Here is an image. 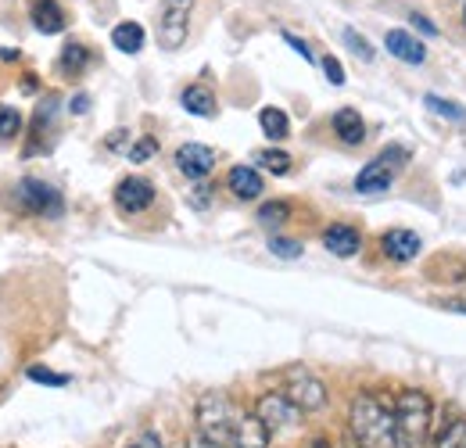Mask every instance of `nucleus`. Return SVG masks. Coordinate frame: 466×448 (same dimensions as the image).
I'll return each instance as SVG.
<instances>
[{"mask_svg":"<svg viewBox=\"0 0 466 448\" xmlns=\"http://www.w3.org/2000/svg\"><path fill=\"white\" fill-rule=\"evenodd\" d=\"M349 427L362 448H395V402L388 405L377 392H359L351 398Z\"/></svg>","mask_w":466,"mask_h":448,"instance_id":"1","label":"nucleus"},{"mask_svg":"<svg viewBox=\"0 0 466 448\" xmlns=\"http://www.w3.org/2000/svg\"><path fill=\"white\" fill-rule=\"evenodd\" d=\"M395 448H431V398L416 388L395 398Z\"/></svg>","mask_w":466,"mask_h":448,"instance_id":"2","label":"nucleus"},{"mask_svg":"<svg viewBox=\"0 0 466 448\" xmlns=\"http://www.w3.org/2000/svg\"><path fill=\"white\" fill-rule=\"evenodd\" d=\"M194 416H198V434H201V438H208V442H216V445H223V448L233 445V434H237L240 416H237V409L230 405L227 394L205 392L198 398Z\"/></svg>","mask_w":466,"mask_h":448,"instance_id":"3","label":"nucleus"},{"mask_svg":"<svg viewBox=\"0 0 466 448\" xmlns=\"http://www.w3.org/2000/svg\"><path fill=\"white\" fill-rule=\"evenodd\" d=\"M409 162V151L406 148H384L373 162H366L362 172L355 176V190L359 194H380V190H388L391 183H395V176H399V168Z\"/></svg>","mask_w":466,"mask_h":448,"instance_id":"4","label":"nucleus"},{"mask_svg":"<svg viewBox=\"0 0 466 448\" xmlns=\"http://www.w3.org/2000/svg\"><path fill=\"white\" fill-rule=\"evenodd\" d=\"M15 201H18L29 216H40V219H61V216H65V198H61V190H55L51 183H44V179H36V176L18 179Z\"/></svg>","mask_w":466,"mask_h":448,"instance_id":"5","label":"nucleus"},{"mask_svg":"<svg viewBox=\"0 0 466 448\" xmlns=\"http://www.w3.org/2000/svg\"><path fill=\"white\" fill-rule=\"evenodd\" d=\"M190 11H194V0H162V11H158V44L166 51H179L187 44Z\"/></svg>","mask_w":466,"mask_h":448,"instance_id":"6","label":"nucleus"},{"mask_svg":"<svg viewBox=\"0 0 466 448\" xmlns=\"http://www.w3.org/2000/svg\"><path fill=\"white\" fill-rule=\"evenodd\" d=\"M284 394L291 398L301 412H316V409L327 405V384H323L312 370H305V366H291V370H288Z\"/></svg>","mask_w":466,"mask_h":448,"instance_id":"7","label":"nucleus"},{"mask_svg":"<svg viewBox=\"0 0 466 448\" xmlns=\"http://www.w3.org/2000/svg\"><path fill=\"white\" fill-rule=\"evenodd\" d=\"M255 416L266 423L269 434H280V431H291L294 423H298L301 409L284 392H266L258 398V405H255Z\"/></svg>","mask_w":466,"mask_h":448,"instance_id":"8","label":"nucleus"},{"mask_svg":"<svg viewBox=\"0 0 466 448\" xmlns=\"http://www.w3.org/2000/svg\"><path fill=\"white\" fill-rule=\"evenodd\" d=\"M116 205H118V212H126V216L147 212V209L155 205V183L144 179V176H126L116 187Z\"/></svg>","mask_w":466,"mask_h":448,"instance_id":"9","label":"nucleus"},{"mask_svg":"<svg viewBox=\"0 0 466 448\" xmlns=\"http://www.w3.org/2000/svg\"><path fill=\"white\" fill-rule=\"evenodd\" d=\"M176 168H179L187 179H205V176H212V168H216V151L205 148V144H183V148L176 151Z\"/></svg>","mask_w":466,"mask_h":448,"instance_id":"10","label":"nucleus"},{"mask_svg":"<svg viewBox=\"0 0 466 448\" xmlns=\"http://www.w3.org/2000/svg\"><path fill=\"white\" fill-rule=\"evenodd\" d=\"M380 248H384V255H388L391 262H412V259L420 255L423 240H420V233H412L406 226H395V229H388V233L380 237Z\"/></svg>","mask_w":466,"mask_h":448,"instance_id":"11","label":"nucleus"},{"mask_svg":"<svg viewBox=\"0 0 466 448\" xmlns=\"http://www.w3.org/2000/svg\"><path fill=\"white\" fill-rule=\"evenodd\" d=\"M384 47H388V55L399 57V61H406V65H423V61H427L423 40H416V36L406 33V29H388Z\"/></svg>","mask_w":466,"mask_h":448,"instance_id":"12","label":"nucleus"},{"mask_svg":"<svg viewBox=\"0 0 466 448\" xmlns=\"http://www.w3.org/2000/svg\"><path fill=\"white\" fill-rule=\"evenodd\" d=\"M323 248L338 259H351L359 248H362V233L349 223H334L323 229Z\"/></svg>","mask_w":466,"mask_h":448,"instance_id":"13","label":"nucleus"},{"mask_svg":"<svg viewBox=\"0 0 466 448\" xmlns=\"http://www.w3.org/2000/svg\"><path fill=\"white\" fill-rule=\"evenodd\" d=\"M269 431H266V423L255 416V412H248V416H240V423H237V434H233V445L230 448H269Z\"/></svg>","mask_w":466,"mask_h":448,"instance_id":"14","label":"nucleus"},{"mask_svg":"<svg viewBox=\"0 0 466 448\" xmlns=\"http://www.w3.org/2000/svg\"><path fill=\"white\" fill-rule=\"evenodd\" d=\"M330 126H334L338 140H341V144H349V148H359V144L366 140V122H362V115L355 112V108H341V112H334Z\"/></svg>","mask_w":466,"mask_h":448,"instance_id":"15","label":"nucleus"},{"mask_svg":"<svg viewBox=\"0 0 466 448\" xmlns=\"http://www.w3.org/2000/svg\"><path fill=\"white\" fill-rule=\"evenodd\" d=\"M227 187L233 190V198L255 201V198L262 194V176H258V168H251V166H233L230 176H227Z\"/></svg>","mask_w":466,"mask_h":448,"instance_id":"16","label":"nucleus"},{"mask_svg":"<svg viewBox=\"0 0 466 448\" xmlns=\"http://www.w3.org/2000/svg\"><path fill=\"white\" fill-rule=\"evenodd\" d=\"M179 105H183V112L198 115V118H212V115H216V94H212V87H205V83H190V87L183 90Z\"/></svg>","mask_w":466,"mask_h":448,"instance_id":"17","label":"nucleus"},{"mask_svg":"<svg viewBox=\"0 0 466 448\" xmlns=\"http://www.w3.org/2000/svg\"><path fill=\"white\" fill-rule=\"evenodd\" d=\"M33 25L44 33V36H55L65 29V11H61L58 0H36L33 4Z\"/></svg>","mask_w":466,"mask_h":448,"instance_id":"18","label":"nucleus"},{"mask_svg":"<svg viewBox=\"0 0 466 448\" xmlns=\"http://www.w3.org/2000/svg\"><path fill=\"white\" fill-rule=\"evenodd\" d=\"M112 47H118L122 55H140L144 47V25L140 22H118L112 29Z\"/></svg>","mask_w":466,"mask_h":448,"instance_id":"19","label":"nucleus"},{"mask_svg":"<svg viewBox=\"0 0 466 448\" xmlns=\"http://www.w3.org/2000/svg\"><path fill=\"white\" fill-rule=\"evenodd\" d=\"M423 105H427V112L438 115V118H449L456 126H466V108L460 101H449V97H438V94H423Z\"/></svg>","mask_w":466,"mask_h":448,"instance_id":"20","label":"nucleus"},{"mask_svg":"<svg viewBox=\"0 0 466 448\" xmlns=\"http://www.w3.org/2000/svg\"><path fill=\"white\" fill-rule=\"evenodd\" d=\"M258 126H262V133H266L269 140L291 137V118H288V112H280V108H262V112H258Z\"/></svg>","mask_w":466,"mask_h":448,"instance_id":"21","label":"nucleus"},{"mask_svg":"<svg viewBox=\"0 0 466 448\" xmlns=\"http://www.w3.org/2000/svg\"><path fill=\"white\" fill-rule=\"evenodd\" d=\"M58 65L65 68V72H68V76H79V72L90 65V51H86L83 44H76V40H72V44H65V51H61Z\"/></svg>","mask_w":466,"mask_h":448,"instance_id":"22","label":"nucleus"},{"mask_svg":"<svg viewBox=\"0 0 466 448\" xmlns=\"http://www.w3.org/2000/svg\"><path fill=\"white\" fill-rule=\"evenodd\" d=\"M255 162L266 168V172H273V176H288V172H291V155H288V151L266 148V151H255Z\"/></svg>","mask_w":466,"mask_h":448,"instance_id":"23","label":"nucleus"},{"mask_svg":"<svg viewBox=\"0 0 466 448\" xmlns=\"http://www.w3.org/2000/svg\"><path fill=\"white\" fill-rule=\"evenodd\" d=\"M434 448H466V420H449L438 434Z\"/></svg>","mask_w":466,"mask_h":448,"instance_id":"24","label":"nucleus"},{"mask_svg":"<svg viewBox=\"0 0 466 448\" xmlns=\"http://www.w3.org/2000/svg\"><path fill=\"white\" fill-rule=\"evenodd\" d=\"M288 216H291V205H288V201H269V205H262V209H258V223L262 226L288 223Z\"/></svg>","mask_w":466,"mask_h":448,"instance_id":"25","label":"nucleus"},{"mask_svg":"<svg viewBox=\"0 0 466 448\" xmlns=\"http://www.w3.org/2000/svg\"><path fill=\"white\" fill-rule=\"evenodd\" d=\"M29 381H36V384H47V388H65L68 384V377L65 373H55V370H47V366H29V373H25Z\"/></svg>","mask_w":466,"mask_h":448,"instance_id":"26","label":"nucleus"},{"mask_svg":"<svg viewBox=\"0 0 466 448\" xmlns=\"http://www.w3.org/2000/svg\"><path fill=\"white\" fill-rule=\"evenodd\" d=\"M126 155H129V162H147L151 155H158V140L155 137H140Z\"/></svg>","mask_w":466,"mask_h":448,"instance_id":"27","label":"nucleus"},{"mask_svg":"<svg viewBox=\"0 0 466 448\" xmlns=\"http://www.w3.org/2000/svg\"><path fill=\"white\" fill-rule=\"evenodd\" d=\"M269 251H273L277 259H301V244L291 240V237H273V240H269Z\"/></svg>","mask_w":466,"mask_h":448,"instance_id":"28","label":"nucleus"},{"mask_svg":"<svg viewBox=\"0 0 466 448\" xmlns=\"http://www.w3.org/2000/svg\"><path fill=\"white\" fill-rule=\"evenodd\" d=\"M22 129V115L11 105H0V137H15Z\"/></svg>","mask_w":466,"mask_h":448,"instance_id":"29","label":"nucleus"},{"mask_svg":"<svg viewBox=\"0 0 466 448\" xmlns=\"http://www.w3.org/2000/svg\"><path fill=\"white\" fill-rule=\"evenodd\" d=\"M341 36H345V44L351 47V55H359L362 61H373V47H370V40H366V36H359L351 25L341 33Z\"/></svg>","mask_w":466,"mask_h":448,"instance_id":"30","label":"nucleus"},{"mask_svg":"<svg viewBox=\"0 0 466 448\" xmlns=\"http://www.w3.org/2000/svg\"><path fill=\"white\" fill-rule=\"evenodd\" d=\"M323 72H327V79H330L334 87H341V83H345V68H341V61H338L334 55L323 57Z\"/></svg>","mask_w":466,"mask_h":448,"instance_id":"31","label":"nucleus"},{"mask_svg":"<svg viewBox=\"0 0 466 448\" xmlns=\"http://www.w3.org/2000/svg\"><path fill=\"white\" fill-rule=\"evenodd\" d=\"M280 36H284V40L291 44V47H294V55H301V57H305V61H312V51H309V44H305V40H298V36H294V33H288V29H284Z\"/></svg>","mask_w":466,"mask_h":448,"instance_id":"32","label":"nucleus"},{"mask_svg":"<svg viewBox=\"0 0 466 448\" xmlns=\"http://www.w3.org/2000/svg\"><path fill=\"white\" fill-rule=\"evenodd\" d=\"M208 190H212V187L198 183V187H194V194H190V205H194V209H205V205L212 201V194H208Z\"/></svg>","mask_w":466,"mask_h":448,"instance_id":"33","label":"nucleus"},{"mask_svg":"<svg viewBox=\"0 0 466 448\" xmlns=\"http://www.w3.org/2000/svg\"><path fill=\"white\" fill-rule=\"evenodd\" d=\"M409 18H412V25H416L423 36H438V25H434V22H427L423 15H409Z\"/></svg>","mask_w":466,"mask_h":448,"instance_id":"34","label":"nucleus"},{"mask_svg":"<svg viewBox=\"0 0 466 448\" xmlns=\"http://www.w3.org/2000/svg\"><path fill=\"white\" fill-rule=\"evenodd\" d=\"M126 448H162V438H158V434H151V431H147V434H140V438H137V442H133V445H126Z\"/></svg>","mask_w":466,"mask_h":448,"instance_id":"35","label":"nucleus"},{"mask_svg":"<svg viewBox=\"0 0 466 448\" xmlns=\"http://www.w3.org/2000/svg\"><path fill=\"white\" fill-rule=\"evenodd\" d=\"M86 108H90V97H86V94H76V97H72V112L86 115Z\"/></svg>","mask_w":466,"mask_h":448,"instance_id":"36","label":"nucleus"},{"mask_svg":"<svg viewBox=\"0 0 466 448\" xmlns=\"http://www.w3.org/2000/svg\"><path fill=\"white\" fill-rule=\"evenodd\" d=\"M187 448H223V445H216V442H208V438H201V434H194V438L187 442Z\"/></svg>","mask_w":466,"mask_h":448,"instance_id":"37","label":"nucleus"},{"mask_svg":"<svg viewBox=\"0 0 466 448\" xmlns=\"http://www.w3.org/2000/svg\"><path fill=\"white\" fill-rule=\"evenodd\" d=\"M445 309H452V312H463V316H466V301H449Z\"/></svg>","mask_w":466,"mask_h":448,"instance_id":"38","label":"nucleus"},{"mask_svg":"<svg viewBox=\"0 0 466 448\" xmlns=\"http://www.w3.org/2000/svg\"><path fill=\"white\" fill-rule=\"evenodd\" d=\"M338 448H362V445H359L355 438H349V442H341V445H338Z\"/></svg>","mask_w":466,"mask_h":448,"instance_id":"39","label":"nucleus"},{"mask_svg":"<svg viewBox=\"0 0 466 448\" xmlns=\"http://www.w3.org/2000/svg\"><path fill=\"white\" fill-rule=\"evenodd\" d=\"M309 448H330V445H327L323 438H316V442H312V445H309Z\"/></svg>","mask_w":466,"mask_h":448,"instance_id":"40","label":"nucleus"},{"mask_svg":"<svg viewBox=\"0 0 466 448\" xmlns=\"http://www.w3.org/2000/svg\"><path fill=\"white\" fill-rule=\"evenodd\" d=\"M463 22H466V4H463Z\"/></svg>","mask_w":466,"mask_h":448,"instance_id":"41","label":"nucleus"}]
</instances>
